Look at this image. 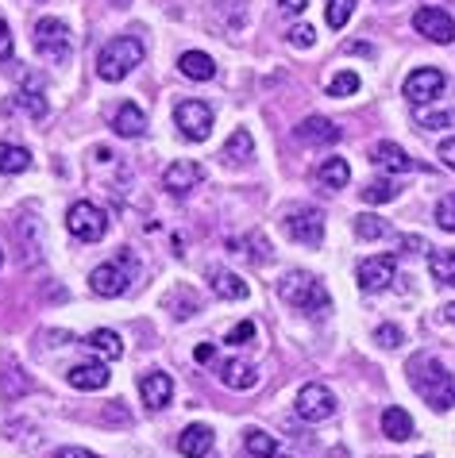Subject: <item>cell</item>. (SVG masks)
Instances as JSON below:
<instances>
[{
	"mask_svg": "<svg viewBox=\"0 0 455 458\" xmlns=\"http://www.w3.org/2000/svg\"><path fill=\"white\" fill-rule=\"evenodd\" d=\"M278 297H282L289 309L309 312V316H321V312H328V304H332L328 289L305 270H289L282 282H278Z\"/></svg>",
	"mask_w": 455,
	"mask_h": 458,
	"instance_id": "obj_3",
	"label": "cell"
},
{
	"mask_svg": "<svg viewBox=\"0 0 455 458\" xmlns=\"http://www.w3.org/2000/svg\"><path fill=\"white\" fill-rule=\"evenodd\" d=\"M371 162L378 170H386V174H409V170H416V162L398 143H374L371 147Z\"/></svg>",
	"mask_w": 455,
	"mask_h": 458,
	"instance_id": "obj_18",
	"label": "cell"
},
{
	"mask_svg": "<svg viewBox=\"0 0 455 458\" xmlns=\"http://www.w3.org/2000/svg\"><path fill=\"white\" fill-rule=\"evenodd\" d=\"M413 28L433 43H451L455 39V20L448 16L444 8H416L413 16Z\"/></svg>",
	"mask_w": 455,
	"mask_h": 458,
	"instance_id": "obj_13",
	"label": "cell"
},
{
	"mask_svg": "<svg viewBox=\"0 0 455 458\" xmlns=\"http://www.w3.org/2000/svg\"><path fill=\"white\" fill-rule=\"evenodd\" d=\"M16 100L31 112V120H43L47 112H50V105H47V85L35 78V73H23V78H20V93H16Z\"/></svg>",
	"mask_w": 455,
	"mask_h": 458,
	"instance_id": "obj_17",
	"label": "cell"
},
{
	"mask_svg": "<svg viewBox=\"0 0 455 458\" xmlns=\"http://www.w3.org/2000/svg\"><path fill=\"white\" fill-rule=\"evenodd\" d=\"M351 12H356V0H328V12H324V16H328V28H344V23L351 20Z\"/></svg>",
	"mask_w": 455,
	"mask_h": 458,
	"instance_id": "obj_36",
	"label": "cell"
},
{
	"mask_svg": "<svg viewBox=\"0 0 455 458\" xmlns=\"http://www.w3.org/2000/svg\"><path fill=\"white\" fill-rule=\"evenodd\" d=\"M398 197V185L394 182H371V185H363V200L366 205H390V200Z\"/></svg>",
	"mask_w": 455,
	"mask_h": 458,
	"instance_id": "obj_34",
	"label": "cell"
},
{
	"mask_svg": "<svg viewBox=\"0 0 455 458\" xmlns=\"http://www.w3.org/2000/svg\"><path fill=\"white\" fill-rule=\"evenodd\" d=\"M289 43H294V47H313V43H317V31H313L309 23H297V28L289 31Z\"/></svg>",
	"mask_w": 455,
	"mask_h": 458,
	"instance_id": "obj_41",
	"label": "cell"
},
{
	"mask_svg": "<svg viewBox=\"0 0 455 458\" xmlns=\"http://www.w3.org/2000/svg\"><path fill=\"white\" fill-rule=\"evenodd\" d=\"M448 78L440 73L436 66H425V70H413L406 78V97L413 100V105H433V100L444 93Z\"/></svg>",
	"mask_w": 455,
	"mask_h": 458,
	"instance_id": "obj_11",
	"label": "cell"
},
{
	"mask_svg": "<svg viewBox=\"0 0 455 458\" xmlns=\"http://www.w3.org/2000/svg\"><path fill=\"white\" fill-rule=\"evenodd\" d=\"M0 266H4V250H0Z\"/></svg>",
	"mask_w": 455,
	"mask_h": 458,
	"instance_id": "obj_52",
	"label": "cell"
},
{
	"mask_svg": "<svg viewBox=\"0 0 455 458\" xmlns=\"http://www.w3.org/2000/svg\"><path fill=\"white\" fill-rule=\"evenodd\" d=\"M297 139L309 147H332V143H339V127L324 116H309L297 123Z\"/></svg>",
	"mask_w": 455,
	"mask_h": 458,
	"instance_id": "obj_16",
	"label": "cell"
},
{
	"mask_svg": "<svg viewBox=\"0 0 455 458\" xmlns=\"http://www.w3.org/2000/svg\"><path fill=\"white\" fill-rule=\"evenodd\" d=\"M66 377H70V386L82 389V393H97V389H105L108 381H112L105 362H82V366H73Z\"/></svg>",
	"mask_w": 455,
	"mask_h": 458,
	"instance_id": "obj_19",
	"label": "cell"
},
{
	"mask_svg": "<svg viewBox=\"0 0 455 458\" xmlns=\"http://www.w3.org/2000/svg\"><path fill=\"white\" fill-rule=\"evenodd\" d=\"M174 123H178V131L189 143H201V139H209V131H212V108L205 100H182V105L174 108Z\"/></svg>",
	"mask_w": 455,
	"mask_h": 458,
	"instance_id": "obj_9",
	"label": "cell"
},
{
	"mask_svg": "<svg viewBox=\"0 0 455 458\" xmlns=\"http://www.w3.org/2000/svg\"><path fill=\"white\" fill-rule=\"evenodd\" d=\"M139 397H143V404H147L150 412H162V409L170 404V397H174L170 374H162V370L143 374V377H139Z\"/></svg>",
	"mask_w": 455,
	"mask_h": 458,
	"instance_id": "obj_14",
	"label": "cell"
},
{
	"mask_svg": "<svg viewBox=\"0 0 455 458\" xmlns=\"http://www.w3.org/2000/svg\"><path fill=\"white\" fill-rule=\"evenodd\" d=\"M12 47H16V43H12V28L4 23V16H0V62L12 58Z\"/></svg>",
	"mask_w": 455,
	"mask_h": 458,
	"instance_id": "obj_44",
	"label": "cell"
},
{
	"mask_svg": "<svg viewBox=\"0 0 455 458\" xmlns=\"http://www.w3.org/2000/svg\"><path fill=\"white\" fill-rule=\"evenodd\" d=\"M351 93H359V73L356 70H344L328 81V97H351Z\"/></svg>",
	"mask_w": 455,
	"mask_h": 458,
	"instance_id": "obj_35",
	"label": "cell"
},
{
	"mask_svg": "<svg viewBox=\"0 0 455 458\" xmlns=\"http://www.w3.org/2000/svg\"><path fill=\"white\" fill-rule=\"evenodd\" d=\"M297 416L305 420V424H321V420H332L336 416V397L332 389L321 386V381H309V386L297 389Z\"/></svg>",
	"mask_w": 455,
	"mask_h": 458,
	"instance_id": "obj_8",
	"label": "cell"
},
{
	"mask_svg": "<svg viewBox=\"0 0 455 458\" xmlns=\"http://www.w3.org/2000/svg\"><path fill=\"white\" fill-rule=\"evenodd\" d=\"M406 374H409V386L416 389V397L428 401L436 412H448L455 404V377L448 374L444 362L433 359V354H413Z\"/></svg>",
	"mask_w": 455,
	"mask_h": 458,
	"instance_id": "obj_1",
	"label": "cell"
},
{
	"mask_svg": "<svg viewBox=\"0 0 455 458\" xmlns=\"http://www.w3.org/2000/svg\"><path fill=\"white\" fill-rule=\"evenodd\" d=\"M356 235L359 239H382V235H390V224L382 220V216L363 212V216H356Z\"/></svg>",
	"mask_w": 455,
	"mask_h": 458,
	"instance_id": "obj_33",
	"label": "cell"
},
{
	"mask_svg": "<svg viewBox=\"0 0 455 458\" xmlns=\"http://www.w3.org/2000/svg\"><path fill=\"white\" fill-rule=\"evenodd\" d=\"M374 339L382 343V347H398V343H401V327H394V324H382V327H378V332H374Z\"/></svg>",
	"mask_w": 455,
	"mask_h": 458,
	"instance_id": "obj_42",
	"label": "cell"
},
{
	"mask_svg": "<svg viewBox=\"0 0 455 458\" xmlns=\"http://www.w3.org/2000/svg\"><path fill=\"white\" fill-rule=\"evenodd\" d=\"M178 451L185 458H209L212 454V428L209 424H189L178 436Z\"/></svg>",
	"mask_w": 455,
	"mask_h": 458,
	"instance_id": "obj_22",
	"label": "cell"
},
{
	"mask_svg": "<svg viewBox=\"0 0 455 458\" xmlns=\"http://www.w3.org/2000/svg\"><path fill=\"white\" fill-rule=\"evenodd\" d=\"M440 316H444L448 324H455V304H444V309H440Z\"/></svg>",
	"mask_w": 455,
	"mask_h": 458,
	"instance_id": "obj_51",
	"label": "cell"
},
{
	"mask_svg": "<svg viewBox=\"0 0 455 458\" xmlns=\"http://www.w3.org/2000/svg\"><path fill=\"white\" fill-rule=\"evenodd\" d=\"M348 50H356V55H374V47H366V43H351Z\"/></svg>",
	"mask_w": 455,
	"mask_h": 458,
	"instance_id": "obj_50",
	"label": "cell"
},
{
	"mask_svg": "<svg viewBox=\"0 0 455 458\" xmlns=\"http://www.w3.org/2000/svg\"><path fill=\"white\" fill-rule=\"evenodd\" d=\"M394 274H398V259L394 254H374V259H366L359 262V289L363 293H382L390 289V282H394Z\"/></svg>",
	"mask_w": 455,
	"mask_h": 458,
	"instance_id": "obj_10",
	"label": "cell"
},
{
	"mask_svg": "<svg viewBox=\"0 0 455 458\" xmlns=\"http://www.w3.org/2000/svg\"><path fill=\"white\" fill-rule=\"evenodd\" d=\"M436 224L444 227V232H455V193H448V197L436 205Z\"/></svg>",
	"mask_w": 455,
	"mask_h": 458,
	"instance_id": "obj_39",
	"label": "cell"
},
{
	"mask_svg": "<svg viewBox=\"0 0 455 458\" xmlns=\"http://www.w3.org/2000/svg\"><path fill=\"white\" fill-rule=\"evenodd\" d=\"M317 177H321V185H324V189H344V185L351 182L348 158H324V162H321V170H317Z\"/></svg>",
	"mask_w": 455,
	"mask_h": 458,
	"instance_id": "obj_30",
	"label": "cell"
},
{
	"mask_svg": "<svg viewBox=\"0 0 455 458\" xmlns=\"http://www.w3.org/2000/svg\"><path fill=\"white\" fill-rule=\"evenodd\" d=\"M35 50H39L47 62L62 66V62L73 55V31L55 16H43L39 23H35Z\"/></svg>",
	"mask_w": 455,
	"mask_h": 458,
	"instance_id": "obj_5",
	"label": "cell"
},
{
	"mask_svg": "<svg viewBox=\"0 0 455 458\" xmlns=\"http://www.w3.org/2000/svg\"><path fill=\"white\" fill-rule=\"evenodd\" d=\"M286 235L294 239V243H305V247H321L324 243V212L313 208V205H294L286 212Z\"/></svg>",
	"mask_w": 455,
	"mask_h": 458,
	"instance_id": "obj_6",
	"label": "cell"
},
{
	"mask_svg": "<svg viewBox=\"0 0 455 458\" xmlns=\"http://www.w3.org/2000/svg\"><path fill=\"white\" fill-rule=\"evenodd\" d=\"M112 131L124 135V139H139V135H147V116H143V108L139 105H120L116 112H112Z\"/></svg>",
	"mask_w": 455,
	"mask_h": 458,
	"instance_id": "obj_21",
	"label": "cell"
},
{
	"mask_svg": "<svg viewBox=\"0 0 455 458\" xmlns=\"http://www.w3.org/2000/svg\"><path fill=\"white\" fill-rule=\"evenodd\" d=\"M167 309L174 312V320H189L193 312H201V297H197L193 289L178 285L174 293H167Z\"/></svg>",
	"mask_w": 455,
	"mask_h": 458,
	"instance_id": "obj_28",
	"label": "cell"
},
{
	"mask_svg": "<svg viewBox=\"0 0 455 458\" xmlns=\"http://www.w3.org/2000/svg\"><path fill=\"white\" fill-rule=\"evenodd\" d=\"M428 270L440 285H455V250H433L428 254Z\"/></svg>",
	"mask_w": 455,
	"mask_h": 458,
	"instance_id": "obj_32",
	"label": "cell"
},
{
	"mask_svg": "<svg viewBox=\"0 0 455 458\" xmlns=\"http://www.w3.org/2000/svg\"><path fill=\"white\" fill-rule=\"evenodd\" d=\"M244 451H247L251 458H286V451L278 447V439L267 436L262 428H247V431H244Z\"/></svg>",
	"mask_w": 455,
	"mask_h": 458,
	"instance_id": "obj_24",
	"label": "cell"
},
{
	"mask_svg": "<svg viewBox=\"0 0 455 458\" xmlns=\"http://www.w3.org/2000/svg\"><path fill=\"white\" fill-rule=\"evenodd\" d=\"M66 227L82 243H97V239H105V232H108V216L100 212L93 200H78V205L66 212Z\"/></svg>",
	"mask_w": 455,
	"mask_h": 458,
	"instance_id": "obj_7",
	"label": "cell"
},
{
	"mask_svg": "<svg viewBox=\"0 0 455 458\" xmlns=\"http://www.w3.org/2000/svg\"><path fill=\"white\" fill-rule=\"evenodd\" d=\"M278 4H282V12H286V16H301L309 0H278Z\"/></svg>",
	"mask_w": 455,
	"mask_h": 458,
	"instance_id": "obj_47",
	"label": "cell"
},
{
	"mask_svg": "<svg viewBox=\"0 0 455 458\" xmlns=\"http://www.w3.org/2000/svg\"><path fill=\"white\" fill-rule=\"evenodd\" d=\"M85 347L100 351L108 362H112V359H120V354H124V343H120V335H116V332H105V327H97V332H90V339H85Z\"/></svg>",
	"mask_w": 455,
	"mask_h": 458,
	"instance_id": "obj_31",
	"label": "cell"
},
{
	"mask_svg": "<svg viewBox=\"0 0 455 458\" xmlns=\"http://www.w3.org/2000/svg\"><path fill=\"white\" fill-rule=\"evenodd\" d=\"M205 182V166L201 162H170L167 174H162V185H167V193L170 197H189L193 189Z\"/></svg>",
	"mask_w": 455,
	"mask_h": 458,
	"instance_id": "obj_12",
	"label": "cell"
},
{
	"mask_svg": "<svg viewBox=\"0 0 455 458\" xmlns=\"http://www.w3.org/2000/svg\"><path fill=\"white\" fill-rule=\"evenodd\" d=\"M55 458H100V454L85 451V447H62V451H55Z\"/></svg>",
	"mask_w": 455,
	"mask_h": 458,
	"instance_id": "obj_46",
	"label": "cell"
},
{
	"mask_svg": "<svg viewBox=\"0 0 455 458\" xmlns=\"http://www.w3.org/2000/svg\"><path fill=\"white\" fill-rule=\"evenodd\" d=\"M20 243H23V262H35L43 250V220H35V205H23L20 212Z\"/></svg>",
	"mask_w": 455,
	"mask_h": 458,
	"instance_id": "obj_15",
	"label": "cell"
},
{
	"mask_svg": "<svg viewBox=\"0 0 455 458\" xmlns=\"http://www.w3.org/2000/svg\"><path fill=\"white\" fill-rule=\"evenodd\" d=\"M251 339H255V324H251V320L236 324L232 332H228V343H232V347H244V343H251Z\"/></svg>",
	"mask_w": 455,
	"mask_h": 458,
	"instance_id": "obj_40",
	"label": "cell"
},
{
	"mask_svg": "<svg viewBox=\"0 0 455 458\" xmlns=\"http://www.w3.org/2000/svg\"><path fill=\"white\" fill-rule=\"evenodd\" d=\"M209 285H212V293L217 297H224V301H244L247 297V282L239 274H232V270H224V266H209Z\"/></svg>",
	"mask_w": 455,
	"mask_h": 458,
	"instance_id": "obj_20",
	"label": "cell"
},
{
	"mask_svg": "<svg viewBox=\"0 0 455 458\" xmlns=\"http://www.w3.org/2000/svg\"><path fill=\"white\" fill-rule=\"evenodd\" d=\"M251 155H255V139H251L247 127L232 131V139H228L224 150H220V158L232 162V166H244V162H251Z\"/></svg>",
	"mask_w": 455,
	"mask_h": 458,
	"instance_id": "obj_25",
	"label": "cell"
},
{
	"mask_svg": "<svg viewBox=\"0 0 455 458\" xmlns=\"http://www.w3.org/2000/svg\"><path fill=\"white\" fill-rule=\"evenodd\" d=\"M139 62H143V43H139L135 35H116V39H108L105 47H100V55H97V78L108 81V85H116V81L128 78Z\"/></svg>",
	"mask_w": 455,
	"mask_h": 458,
	"instance_id": "obj_2",
	"label": "cell"
},
{
	"mask_svg": "<svg viewBox=\"0 0 455 458\" xmlns=\"http://www.w3.org/2000/svg\"><path fill=\"white\" fill-rule=\"evenodd\" d=\"M212 354H217V351H212V343H201V347H197V362H212Z\"/></svg>",
	"mask_w": 455,
	"mask_h": 458,
	"instance_id": "obj_48",
	"label": "cell"
},
{
	"mask_svg": "<svg viewBox=\"0 0 455 458\" xmlns=\"http://www.w3.org/2000/svg\"><path fill=\"white\" fill-rule=\"evenodd\" d=\"M401 247H406V250H425V239H416V235H406V239H401Z\"/></svg>",
	"mask_w": 455,
	"mask_h": 458,
	"instance_id": "obj_49",
	"label": "cell"
},
{
	"mask_svg": "<svg viewBox=\"0 0 455 458\" xmlns=\"http://www.w3.org/2000/svg\"><path fill=\"white\" fill-rule=\"evenodd\" d=\"M178 70L185 73V78H193V81H212L217 78V62H212L209 55H201V50H185V55L178 58Z\"/></svg>",
	"mask_w": 455,
	"mask_h": 458,
	"instance_id": "obj_26",
	"label": "cell"
},
{
	"mask_svg": "<svg viewBox=\"0 0 455 458\" xmlns=\"http://www.w3.org/2000/svg\"><path fill=\"white\" fill-rule=\"evenodd\" d=\"M451 120H455V112H436V116L421 112V116H416V123H421V127H444V123H451Z\"/></svg>",
	"mask_w": 455,
	"mask_h": 458,
	"instance_id": "obj_43",
	"label": "cell"
},
{
	"mask_svg": "<svg viewBox=\"0 0 455 458\" xmlns=\"http://www.w3.org/2000/svg\"><path fill=\"white\" fill-rule=\"evenodd\" d=\"M135 274H139L135 254L132 250H120L112 262L97 266V270L90 274V285H93L97 297H120V293H128V285L135 282Z\"/></svg>",
	"mask_w": 455,
	"mask_h": 458,
	"instance_id": "obj_4",
	"label": "cell"
},
{
	"mask_svg": "<svg viewBox=\"0 0 455 458\" xmlns=\"http://www.w3.org/2000/svg\"><path fill=\"white\" fill-rule=\"evenodd\" d=\"M440 158H444L448 170H455V139H444V143H440Z\"/></svg>",
	"mask_w": 455,
	"mask_h": 458,
	"instance_id": "obj_45",
	"label": "cell"
},
{
	"mask_svg": "<svg viewBox=\"0 0 455 458\" xmlns=\"http://www.w3.org/2000/svg\"><path fill=\"white\" fill-rule=\"evenodd\" d=\"M31 170V150L20 143H0V174H23Z\"/></svg>",
	"mask_w": 455,
	"mask_h": 458,
	"instance_id": "obj_29",
	"label": "cell"
},
{
	"mask_svg": "<svg viewBox=\"0 0 455 458\" xmlns=\"http://www.w3.org/2000/svg\"><path fill=\"white\" fill-rule=\"evenodd\" d=\"M382 436L386 439H394V443H406V439H413V416L406 412V409H386L382 412Z\"/></svg>",
	"mask_w": 455,
	"mask_h": 458,
	"instance_id": "obj_27",
	"label": "cell"
},
{
	"mask_svg": "<svg viewBox=\"0 0 455 458\" xmlns=\"http://www.w3.org/2000/svg\"><path fill=\"white\" fill-rule=\"evenodd\" d=\"M20 374H23L20 366H8L4 370V377H0V393H4V397H20V393L28 389V381H23Z\"/></svg>",
	"mask_w": 455,
	"mask_h": 458,
	"instance_id": "obj_37",
	"label": "cell"
},
{
	"mask_svg": "<svg viewBox=\"0 0 455 458\" xmlns=\"http://www.w3.org/2000/svg\"><path fill=\"white\" fill-rule=\"evenodd\" d=\"M239 247H247V250H239V254H247L255 266H262V262H270V247H267V239L262 235H251L247 243H239Z\"/></svg>",
	"mask_w": 455,
	"mask_h": 458,
	"instance_id": "obj_38",
	"label": "cell"
},
{
	"mask_svg": "<svg viewBox=\"0 0 455 458\" xmlns=\"http://www.w3.org/2000/svg\"><path fill=\"white\" fill-rule=\"evenodd\" d=\"M220 381L228 389H239V393H247V389H255L259 386V370L251 362H244V359H228L224 366H220Z\"/></svg>",
	"mask_w": 455,
	"mask_h": 458,
	"instance_id": "obj_23",
	"label": "cell"
}]
</instances>
